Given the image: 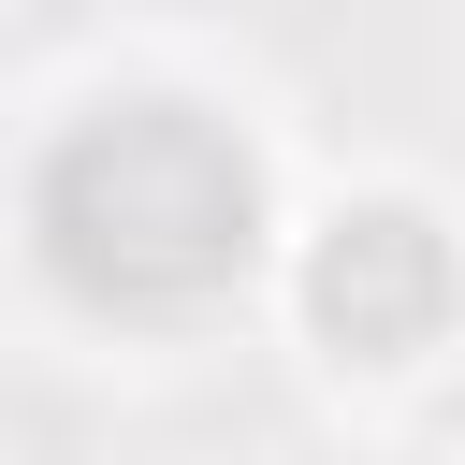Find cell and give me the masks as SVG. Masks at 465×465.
Here are the masks:
<instances>
[{
  "mask_svg": "<svg viewBox=\"0 0 465 465\" xmlns=\"http://www.w3.org/2000/svg\"><path fill=\"white\" fill-rule=\"evenodd\" d=\"M29 247L73 305L174 320L262 262V160L189 102H102L29 174Z\"/></svg>",
  "mask_w": 465,
  "mask_h": 465,
  "instance_id": "1",
  "label": "cell"
},
{
  "mask_svg": "<svg viewBox=\"0 0 465 465\" xmlns=\"http://www.w3.org/2000/svg\"><path fill=\"white\" fill-rule=\"evenodd\" d=\"M305 320L349 349V363H407L436 320H450V247L407 218V203H349L305 262Z\"/></svg>",
  "mask_w": 465,
  "mask_h": 465,
  "instance_id": "2",
  "label": "cell"
}]
</instances>
